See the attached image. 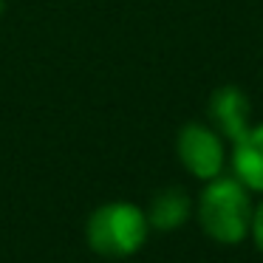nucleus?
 Wrapping results in <instances>:
<instances>
[{"instance_id": "f257e3e1", "label": "nucleus", "mask_w": 263, "mask_h": 263, "mask_svg": "<svg viewBox=\"0 0 263 263\" xmlns=\"http://www.w3.org/2000/svg\"><path fill=\"white\" fill-rule=\"evenodd\" d=\"M252 210V190L243 187L232 173L204 181V190L193 206L204 235L221 246H238L249 238Z\"/></svg>"}, {"instance_id": "39448f33", "label": "nucleus", "mask_w": 263, "mask_h": 263, "mask_svg": "<svg viewBox=\"0 0 263 263\" xmlns=\"http://www.w3.org/2000/svg\"><path fill=\"white\" fill-rule=\"evenodd\" d=\"M229 164H232V176L243 187L263 195V122L249 125L232 142Z\"/></svg>"}, {"instance_id": "423d86ee", "label": "nucleus", "mask_w": 263, "mask_h": 263, "mask_svg": "<svg viewBox=\"0 0 263 263\" xmlns=\"http://www.w3.org/2000/svg\"><path fill=\"white\" fill-rule=\"evenodd\" d=\"M147 223L150 229H159V232H173V229L184 227L187 218L193 215V201L184 190L178 187H164L161 193H156L150 198L147 210Z\"/></svg>"}, {"instance_id": "0eeeda50", "label": "nucleus", "mask_w": 263, "mask_h": 263, "mask_svg": "<svg viewBox=\"0 0 263 263\" xmlns=\"http://www.w3.org/2000/svg\"><path fill=\"white\" fill-rule=\"evenodd\" d=\"M249 238L252 243H255V249L263 255V198L255 204V210H252V227H249Z\"/></svg>"}, {"instance_id": "f03ea898", "label": "nucleus", "mask_w": 263, "mask_h": 263, "mask_svg": "<svg viewBox=\"0 0 263 263\" xmlns=\"http://www.w3.org/2000/svg\"><path fill=\"white\" fill-rule=\"evenodd\" d=\"M150 235L147 215L139 204L133 201H108L97 206L88 215L85 223V238L97 255L102 257H130L144 246Z\"/></svg>"}, {"instance_id": "20e7f679", "label": "nucleus", "mask_w": 263, "mask_h": 263, "mask_svg": "<svg viewBox=\"0 0 263 263\" xmlns=\"http://www.w3.org/2000/svg\"><path fill=\"white\" fill-rule=\"evenodd\" d=\"M210 122L227 142H235L246 127L252 125V102L243 88L238 85H221L210 93L206 102Z\"/></svg>"}, {"instance_id": "7ed1b4c3", "label": "nucleus", "mask_w": 263, "mask_h": 263, "mask_svg": "<svg viewBox=\"0 0 263 263\" xmlns=\"http://www.w3.org/2000/svg\"><path fill=\"white\" fill-rule=\"evenodd\" d=\"M176 153L184 170L198 181L221 176L227 167V147L223 136L212 125L204 122H187L176 136Z\"/></svg>"}]
</instances>
